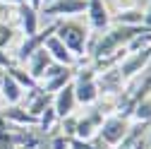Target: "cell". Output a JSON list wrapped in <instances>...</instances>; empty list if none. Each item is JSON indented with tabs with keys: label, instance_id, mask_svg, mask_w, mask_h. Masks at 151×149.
<instances>
[{
	"label": "cell",
	"instance_id": "22",
	"mask_svg": "<svg viewBox=\"0 0 151 149\" xmlns=\"http://www.w3.org/2000/svg\"><path fill=\"white\" fill-rule=\"evenodd\" d=\"M14 39H17V29H14V24L0 22V48H7Z\"/></svg>",
	"mask_w": 151,
	"mask_h": 149
},
{
	"label": "cell",
	"instance_id": "13",
	"mask_svg": "<svg viewBox=\"0 0 151 149\" xmlns=\"http://www.w3.org/2000/svg\"><path fill=\"white\" fill-rule=\"evenodd\" d=\"M39 14H41V12L36 10V7H31L29 3L17 7V24H19V29H22V36H34V34H39V29H41Z\"/></svg>",
	"mask_w": 151,
	"mask_h": 149
},
{
	"label": "cell",
	"instance_id": "12",
	"mask_svg": "<svg viewBox=\"0 0 151 149\" xmlns=\"http://www.w3.org/2000/svg\"><path fill=\"white\" fill-rule=\"evenodd\" d=\"M43 48H46V53L50 55L53 63H60V65H67V67H74V65H77V58L67 51V46H65L55 34L48 36V39L43 41Z\"/></svg>",
	"mask_w": 151,
	"mask_h": 149
},
{
	"label": "cell",
	"instance_id": "31",
	"mask_svg": "<svg viewBox=\"0 0 151 149\" xmlns=\"http://www.w3.org/2000/svg\"><path fill=\"white\" fill-rule=\"evenodd\" d=\"M7 149H14V147H7Z\"/></svg>",
	"mask_w": 151,
	"mask_h": 149
},
{
	"label": "cell",
	"instance_id": "19",
	"mask_svg": "<svg viewBox=\"0 0 151 149\" xmlns=\"http://www.w3.org/2000/svg\"><path fill=\"white\" fill-rule=\"evenodd\" d=\"M5 72H7V74H12V77L17 80V84H19L24 91H29V89H34V87H39V84L31 80V74L27 72V67H24V65H19V63L12 65V67H10V70H5Z\"/></svg>",
	"mask_w": 151,
	"mask_h": 149
},
{
	"label": "cell",
	"instance_id": "6",
	"mask_svg": "<svg viewBox=\"0 0 151 149\" xmlns=\"http://www.w3.org/2000/svg\"><path fill=\"white\" fill-rule=\"evenodd\" d=\"M86 10V0H53V3H43L39 12L53 17V20H67V17L82 14Z\"/></svg>",
	"mask_w": 151,
	"mask_h": 149
},
{
	"label": "cell",
	"instance_id": "16",
	"mask_svg": "<svg viewBox=\"0 0 151 149\" xmlns=\"http://www.w3.org/2000/svg\"><path fill=\"white\" fill-rule=\"evenodd\" d=\"M72 80H74V67H63L60 72H55V74H50V77L41 80L39 87H41V91H46V94L53 96L55 91H60L63 87H67Z\"/></svg>",
	"mask_w": 151,
	"mask_h": 149
},
{
	"label": "cell",
	"instance_id": "21",
	"mask_svg": "<svg viewBox=\"0 0 151 149\" xmlns=\"http://www.w3.org/2000/svg\"><path fill=\"white\" fill-rule=\"evenodd\" d=\"M132 120H137V123H151V94L137 103L134 113H132Z\"/></svg>",
	"mask_w": 151,
	"mask_h": 149
},
{
	"label": "cell",
	"instance_id": "10",
	"mask_svg": "<svg viewBox=\"0 0 151 149\" xmlns=\"http://www.w3.org/2000/svg\"><path fill=\"white\" fill-rule=\"evenodd\" d=\"M96 84H99L101 94H110V96H120L122 91H125V87H127L122 82V77H120L118 67H108V70L99 72L96 74Z\"/></svg>",
	"mask_w": 151,
	"mask_h": 149
},
{
	"label": "cell",
	"instance_id": "5",
	"mask_svg": "<svg viewBox=\"0 0 151 149\" xmlns=\"http://www.w3.org/2000/svg\"><path fill=\"white\" fill-rule=\"evenodd\" d=\"M55 27H58V20H53L48 27L39 29V34H34V36H24V41L19 43V48L12 53V55H14V60L22 65V63L29 58L31 53H36L39 48H43V41L48 39V36H53V34H55Z\"/></svg>",
	"mask_w": 151,
	"mask_h": 149
},
{
	"label": "cell",
	"instance_id": "9",
	"mask_svg": "<svg viewBox=\"0 0 151 149\" xmlns=\"http://www.w3.org/2000/svg\"><path fill=\"white\" fill-rule=\"evenodd\" d=\"M3 120L12 127H39V118L31 116L29 111L22 106V103H14V106H5L0 111Z\"/></svg>",
	"mask_w": 151,
	"mask_h": 149
},
{
	"label": "cell",
	"instance_id": "23",
	"mask_svg": "<svg viewBox=\"0 0 151 149\" xmlns=\"http://www.w3.org/2000/svg\"><path fill=\"white\" fill-rule=\"evenodd\" d=\"M58 130H60V135L65 137H74V130H77V116H65L58 120Z\"/></svg>",
	"mask_w": 151,
	"mask_h": 149
},
{
	"label": "cell",
	"instance_id": "29",
	"mask_svg": "<svg viewBox=\"0 0 151 149\" xmlns=\"http://www.w3.org/2000/svg\"><path fill=\"white\" fill-rule=\"evenodd\" d=\"M3 3H7V5H12V7H19V5H31V0H3Z\"/></svg>",
	"mask_w": 151,
	"mask_h": 149
},
{
	"label": "cell",
	"instance_id": "25",
	"mask_svg": "<svg viewBox=\"0 0 151 149\" xmlns=\"http://www.w3.org/2000/svg\"><path fill=\"white\" fill-rule=\"evenodd\" d=\"M70 142H72V137H65V135L58 132V135L53 137V142H50V149H72Z\"/></svg>",
	"mask_w": 151,
	"mask_h": 149
},
{
	"label": "cell",
	"instance_id": "3",
	"mask_svg": "<svg viewBox=\"0 0 151 149\" xmlns=\"http://www.w3.org/2000/svg\"><path fill=\"white\" fill-rule=\"evenodd\" d=\"M129 130V120L127 118H120V116H108L103 118L101 127H99V137L101 142L108 147V149H118Z\"/></svg>",
	"mask_w": 151,
	"mask_h": 149
},
{
	"label": "cell",
	"instance_id": "15",
	"mask_svg": "<svg viewBox=\"0 0 151 149\" xmlns=\"http://www.w3.org/2000/svg\"><path fill=\"white\" fill-rule=\"evenodd\" d=\"M36 127H17L10 130V147L14 149H39L41 147V137L34 132Z\"/></svg>",
	"mask_w": 151,
	"mask_h": 149
},
{
	"label": "cell",
	"instance_id": "4",
	"mask_svg": "<svg viewBox=\"0 0 151 149\" xmlns=\"http://www.w3.org/2000/svg\"><path fill=\"white\" fill-rule=\"evenodd\" d=\"M151 63V48H144V51H134V53H127L125 58L120 60L118 65V72L125 84H129L134 77H139V74L146 70V65Z\"/></svg>",
	"mask_w": 151,
	"mask_h": 149
},
{
	"label": "cell",
	"instance_id": "17",
	"mask_svg": "<svg viewBox=\"0 0 151 149\" xmlns=\"http://www.w3.org/2000/svg\"><path fill=\"white\" fill-rule=\"evenodd\" d=\"M22 99H24V89L17 84V80L12 74L5 72L3 82H0V101L5 106H14V103H22Z\"/></svg>",
	"mask_w": 151,
	"mask_h": 149
},
{
	"label": "cell",
	"instance_id": "24",
	"mask_svg": "<svg viewBox=\"0 0 151 149\" xmlns=\"http://www.w3.org/2000/svg\"><path fill=\"white\" fill-rule=\"evenodd\" d=\"M12 65H17L14 55H12V53H7V48H0V67H3V70H10Z\"/></svg>",
	"mask_w": 151,
	"mask_h": 149
},
{
	"label": "cell",
	"instance_id": "1",
	"mask_svg": "<svg viewBox=\"0 0 151 149\" xmlns=\"http://www.w3.org/2000/svg\"><path fill=\"white\" fill-rule=\"evenodd\" d=\"M142 27H122V24H113L106 31L96 34V41L89 43V58L91 60H103L108 55L118 53L120 48H127V43L137 36Z\"/></svg>",
	"mask_w": 151,
	"mask_h": 149
},
{
	"label": "cell",
	"instance_id": "28",
	"mask_svg": "<svg viewBox=\"0 0 151 149\" xmlns=\"http://www.w3.org/2000/svg\"><path fill=\"white\" fill-rule=\"evenodd\" d=\"M144 27L151 29V0H149V5L144 7Z\"/></svg>",
	"mask_w": 151,
	"mask_h": 149
},
{
	"label": "cell",
	"instance_id": "18",
	"mask_svg": "<svg viewBox=\"0 0 151 149\" xmlns=\"http://www.w3.org/2000/svg\"><path fill=\"white\" fill-rule=\"evenodd\" d=\"M110 22L122 24V27H144V10L132 7L125 12H115V14H110Z\"/></svg>",
	"mask_w": 151,
	"mask_h": 149
},
{
	"label": "cell",
	"instance_id": "30",
	"mask_svg": "<svg viewBox=\"0 0 151 149\" xmlns=\"http://www.w3.org/2000/svg\"><path fill=\"white\" fill-rule=\"evenodd\" d=\"M146 149H151V130H149V135H146Z\"/></svg>",
	"mask_w": 151,
	"mask_h": 149
},
{
	"label": "cell",
	"instance_id": "2",
	"mask_svg": "<svg viewBox=\"0 0 151 149\" xmlns=\"http://www.w3.org/2000/svg\"><path fill=\"white\" fill-rule=\"evenodd\" d=\"M55 36L67 46V51L74 55L77 60L86 58L89 55V43H91V29L86 22H79L74 17H67V20H58V27H55Z\"/></svg>",
	"mask_w": 151,
	"mask_h": 149
},
{
	"label": "cell",
	"instance_id": "26",
	"mask_svg": "<svg viewBox=\"0 0 151 149\" xmlns=\"http://www.w3.org/2000/svg\"><path fill=\"white\" fill-rule=\"evenodd\" d=\"M113 7H115V12H125L137 7V0H113Z\"/></svg>",
	"mask_w": 151,
	"mask_h": 149
},
{
	"label": "cell",
	"instance_id": "27",
	"mask_svg": "<svg viewBox=\"0 0 151 149\" xmlns=\"http://www.w3.org/2000/svg\"><path fill=\"white\" fill-rule=\"evenodd\" d=\"M70 147H72V149H103V147H96V144H91V142H84V140H74V137H72Z\"/></svg>",
	"mask_w": 151,
	"mask_h": 149
},
{
	"label": "cell",
	"instance_id": "8",
	"mask_svg": "<svg viewBox=\"0 0 151 149\" xmlns=\"http://www.w3.org/2000/svg\"><path fill=\"white\" fill-rule=\"evenodd\" d=\"M103 123V116L99 113L96 108H89L84 116H77V130H74V140H84V142H91L93 137L99 135V127Z\"/></svg>",
	"mask_w": 151,
	"mask_h": 149
},
{
	"label": "cell",
	"instance_id": "14",
	"mask_svg": "<svg viewBox=\"0 0 151 149\" xmlns=\"http://www.w3.org/2000/svg\"><path fill=\"white\" fill-rule=\"evenodd\" d=\"M53 60H50V55L46 53V48H39V51H36V53H31L29 55V58L22 63L24 67H27V72L31 74V80L36 82V84H39L41 80H43V72H46V67L50 65Z\"/></svg>",
	"mask_w": 151,
	"mask_h": 149
},
{
	"label": "cell",
	"instance_id": "20",
	"mask_svg": "<svg viewBox=\"0 0 151 149\" xmlns=\"http://www.w3.org/2000/svg\"><path fill=\"white\" fill-rule=\"evenodd\" d=\"M58 116H55V111H53V106H48L43 113L39 116V127L36 130H43V132L48 135V132H53V130H58Z\"/></svg>",
	"mask_w": 151,
	"mask_h": 149
},
{
	"label": "cell",
	"instance_id": "11",
	"mask_svg": "<svg viewBox=\"0 0 151 149\" xmlns=\"http://www.w3.org/2000/svg\"><path fill=\"white\" fill-rule=\"evenodd\" d=\"M50 106H53V111H55V116H58V118L72 116L74 108H77V99H74V84L70 82V84L63 87L60 91H55Z\"/></svg>",
	"mask_w": 151,
	"mask_h": 149
},
{
	"label": "cell",
	"instance_id": "7",
	"mask_svg": "<svg viewBox=\"0 0 151 149\" xmlns=\"http://www.w3.org/2000/svg\"><path fill=\"white\" fill-rule=\"evenodd\" d=\"M86 24L91 31H106L110 27V10L106 5V0H86Z\"/></svg>",
	"mask_w": 151,
	"mask_h": 149
}]
</instances>
